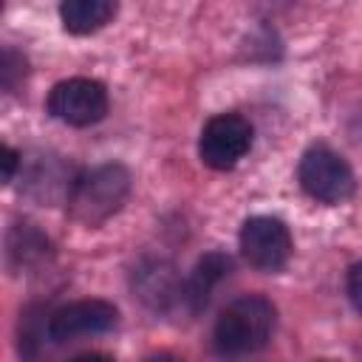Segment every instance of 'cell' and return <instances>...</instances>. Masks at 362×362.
Returning <instances> with one entry per match:
<instances>
[{"label": "cell", "instance_id": "6da1fadb", "mask_svg": "<svg viewBox=\"0 0 362 362\" xmlns=\"http://www.w3.org/2000/svg\"><path fill=\"white\" fill-rule=\"evenodd\" d=\"M130 195V173L122 164H99L82 173L68 192V215L82 226H102Z\"/></svg>", "mask_w": 362, "mask_h": 362}, {"label": "cell", "instance_id": "7a4b0ae2", "mask_svg": "<svg viewBox=\"0 0 362 362\" xmlns=\"http://www.w3.org/2000/svg\"><path fill=\"white\" fill-rule=\"evenodd\" d=\"M274 331V305L260 294L232 300L215 322V345L221 354H252L269 342Z\"/></svg>", "mask_w": 362, "mask_h": 362}, {"label": "cell", "instance_id": "3957f363", "mask_svg": "<svg viewBox=\"0 0 362 362\" xmlns=\"http://www.w3.org/2000/svg\"><path fill=\"white\" fill-rule=\"evenodd\" d=\"M297 178L300 187L322 204H342L354 195V173L348 161L325 144H314L303 153Z\"/></svg>", "mask_w": 362, "mask_h": 362}, {"label": "cell", "instance_id": "277c9868", "mask_svg": "<svg viewBox=\"0 0 362 362\" xmlns=\"http://www.w3.org/2000/svg\"><path fill=\"white\" fill-rule=\"evenodd\" d=\"M48 113L74 127L96 124L107 113V90L102 82L88 76L62 79L48 93Z\"/></svg>", "mask_w": 362, "mask_h": 362}, {"label": "cell", "instance_id": "5b68a950", "mask_svg": "<svg viewBox=\"0 0 362 362\" xmlns=\"http://www.w3.org/2000/svg\"><path fill=\"white\" fill-rule=\"evenodd\" d=\"M252 147V124L238 113L212 116L198 139V156L212 170H232Z\"/></svg>", "mask_w": 362, "mask_h": 362}, {"label": "cell", "instance_id": "8992f818", "mask_svg": "<svg viewBox=\"0 0 362 362\" xmlns=\"http://www.w3.org/2000/svg\"><path fill=\"white\" fill-rule=\"evenodd\" d=\"M240 252L260 272H280L291 257V232L280 218L255 215L240 226Z\"/></svg>", "mask_w": 362, "mask_h": 362}, {"label": "cell", "instance_id": "52a82bcc", "mask_svg": "<svg viewBox=\"0 0 362 362\" xmlns=\"http://www.w3.org/2000/svg\"><path fill=\"white\" fill-rule=\"evenodd\" d=\"M119 320V311L107 300H74L57 308L48 320V334L54 342H68L85 334L110 331Z\"/></svg>", "mask_w": 362, "mask_h": 362}, {"label": "cell", "instance_id": "ba28073f", "mask_svg": "<svg viewBox=\"0 0 362 362\" xmlns=\"http://www.w3.org/2000/svg\"><path fill=\"white\" fill-rule=\"evenodd\" d=\"M116 6L107 0H65L59 3V17L71 34H93L110 23Z\"/></svg>", "mask_w": 362, "mask_h": 362}, {"label": "cell", "instance_id": "9c48e42d", "mask_svg": "<svg viewBox=\"0 0 362 362\" xmlns=\"http://www.w3.org/2000/svg\"><path fill=\"white\" fill-rule=\"evenodd\" d=\"M226 274H229V257H223V255H206V257L195 266L192 280L187 283V300L192 303V308H201V305L206 303L209 288H212L218 280H223Z\"/></svg>", "mask_w": 362, "mask_h": 362}, {"label": "cell", "instance_id": "30bf717a", "mask_svg": "<svg viewBox=\"0 0 362 362\" xmlns=\"http://www.w3.org/2000/svg\"><path fill=\"white\" fill-rule=\"evenodd\" d=\"M348 297H351L354 308L362 314V263L351 266V272H348Z\"/></svg>", "mask_w": 362, "mask_h": 362}, {"label": "cell", "instance_id": "8fae6325", "mask_svg": "<svg viewBox=\"0 0 362 362\" xmlns=\"http://www.w3.org/2000/svg\"><path fill=\"white\" fill-rule=\"evenodd\" d=\"M0 161H3V181L8 184V181L14 178V173H17V167H20V156H17V150H11L8 144H3V147H0Z\"/></svg>", "mask_w": 362, "mask_h": 362}, {"label": "cell", "instance_id": "7c38bea8", "mask_svg": "<svg viewBox=\"0 0 362 362\" xmlns=\"http://www.w3.org/2000/svg\"><path fill=\"white\" fill-rule=\"evenodd\" d=\"M71 362H113V356H107V354H79V356H74Z\"/></svg>", "mask_w": 362, "mask_h": 362}, {"label": "cell", "instance_id": "4fadbf2b", "mask_svg": "<svg viewBox=\"0 0 362 362\" xmlns=\"http://www.w3.org/2000/svg\"><path fill=\"white\" fill-rule=\"evenodd\" d=\"M144 362H181V359L173 356V354H156V356H150V359H144Z\"/></svg>", "mask_w": 362, "mask_h": 362}, {"label": "cell", "instance_id": "5bb4252c", "mask_svg": "<svg viewBox=\"0 0 362 362\" xmlns=\"http://www.w3.org/2000/svg\"><path fill=\"white\" fill-rule=\"evenodd\" d=\"M317 362H334V359H317Z\"/></svg>", "mask_w": 362, "mask_h": 362}]
</instances>
